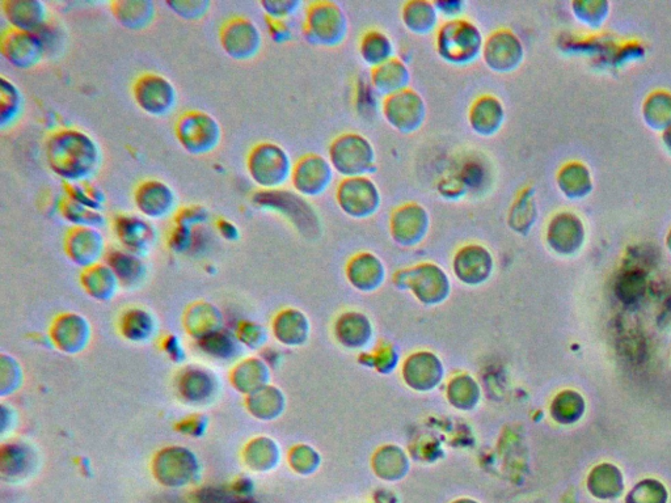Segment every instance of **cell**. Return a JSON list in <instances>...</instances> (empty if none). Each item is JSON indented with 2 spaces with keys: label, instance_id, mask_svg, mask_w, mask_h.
<instances>
[{
  "label": "cell",
  "instance_id": "obj_1",
  "mask_svg": "<svg viewBox=\"0 0 671 503\" xmlns=\"http://www.w3.org/2000/svg\"><path fill=\"white\" fill-rule=\"evenodd\" d=\"M50 171L65 184L87 183L99 173L103 151L96 139L78 128L52 131L45 141Z\"/></svg>",
  "mask_w": 671,
  "mask_h": 503
},
{
  "label": "cell",
  "instance_id": "obj_2",
  "mask_svg": "<svg viewBox=\"0 0 671 503\" xmlns=\"http://www.w3.org/2000/svg\"><path fill=\"white\" fill-rule=\"evenodd\" d=\"M485 37L474 21L467 18L445 20L437 29L434 48L449 65H474L483 53Z\"/></svg>",
  "mask_w": 671,
  "mask_h": 503
},
{
  "label": "cell",
  "instance_id": "obj_3",
  "mask_svg": "<svg viewBox=\"0 0 671 503\" xmlns=\"http://www.w3.org/2000/svg\"><path fill=\"white\" fill-rule=\"evenodd\" d=\"M293 168L294 163L289 152L276 142L256 143L246 158L248 176L261 190L285 187L291 180Z\"/></svg>",
  "mask_w": 671,
  "mask_h": 503
},
{
  "label": "cell",
  "instance_id": "obj_4",
  "mask_svg": "<svg viewBox=\"0 0 671 503\" xmlns=\"http://www.w3.org/2000/svg\"><path fill=\"white\" fill-rule=\"evenodd\" d=\"M349 33V19L344 8L332 0L310 3L303 23V36L308 44L322 48L343 45Z\"/></svg>",
  "mask_w": 671,
  "mask_h": 503
},
{
  "label": "cell",
  "instance_id": "obj_5",
  "mask_svg": "<svg viewBox=\"0 0 671 503\" xmlns=\"http://www.w3.org/2000/svg\"><path fill=\"white\" fill-rule=\"evenodd\" d=\"M329 162L343 179L369 176L377 168V151L364 134L344 133L337 135L328 147Z\"/></svg>",
  "mask_w": 671,
  "mask_h": 503
},
{
  "label": "cell",
  "instance_id": "obj_6",
  "mask_svg": "<svg viewBox=\"0 0 671 503\" xmlns=\"http://www.w3.org/2000/svg\"><path fill=\"white\" fill-rule=\"evenodd\" d=\"M173 131L179 145L193 156L211 154L221 146L223 139L221 122L200 109L181 113Z\"/></svg>",
  "mask_w": 671,
  "mask_h": 503
},
{
  "label": "cell",
  "instance_id": "obj_7",
  "mask_svg": "<svg viewBox=\"0 0 671 503\" xmlns=\"http://www.w3.org/2000/svg\"><path fill=\"white\" fill-rule=\"evenodd\" d=\"M336 204L341 213L356 221H366L381 210V189L370 176L341 179L335 192Z\"/></svg>",
  "mask_w": 671,
  "mask_h": 503
},
{
  "label": "cell",
  "instance_id": "obj_8",
  "mask_svg": "<svg viewBox=\"0 0 671 503\" xmlns=\"http://www.w3.org/2000/svg\"><path fill=\"white\" fill-rule=\"evenodd\" d=\"M135 105L147 116L166 117L176 108L179 92L175 84L159 73H143L132 84Z\"/></svg>",
  "mask_w": 671,
  "mask_h": 503
},
{
  "label": "cell",
  "instance_id": "obj_9",
  "mask_svg": "<svg viewBox=\"0 0 671 503\" xmlns=\"http://www.w3.org/2000/svg\"><path fill=\"white\" fill-rule=\"evenodd\" d=\"M219 44L226 56L235 61H252L264 46L263 32L247 16H232L219 28Z\"/></svg>",
  "mask_w": 671,
  "mask_h": 503
},
{
  "label": "cell",
  "instance_id": "obj_10",
  "mask_svg": "<svg viewBox=\"0 0 671 503\" xmlns=\"http://www.w3.org/2000/svg\"><path fill=\"white\" fill-rule=\"evenodd\" d=\"M382 114L388 126L398 133L413 134L425 125L428 105L420 92L407 88L398 94L384 97Z\"/></svg>",
  "mask_w": 671,
  "mask_h": 503
},
{
  "label": "cell",
  "instance_id": "obj_11",
  "mask_svg": "<svg viewBox=\"0 0 671 503\" xmlns=\"http://www.w3.org/2000/svg\"><path fill=\"white\" fill-rule=\"evenodd\" d=\"M253 202L263 209L284 215L301 231L319 230V215L310 202L298 193L288 190H260L253 197Z\"/></svg>",
  "mask_w": 671,
  "mask_h": 503
},
{
  "label": "cell",
  "instance_id": "obj_12",
  "mask_svg": "<svg viewBox=\"0 0 671 503\" xmlns=\"http://www.w3.org/2000/svg\"><path fill=\"white\" fill-rule=\"evenodd\" d=\"M133 202L138 213L149 221H163L179 211V197L166 181L145 179L133 190Z\"/></svg>",
  "mask_w": 671,
  "mask_h": 503
},
{
  "label": "cell",
  "instance_id": "obj_13",
  "mask_svg": "<svg viewBox=\"0 0 671 503\" xmlns=\"http://www.w3.org/2000/svg\"><path fill=\"white\" fill-rule=\"evenodd\" d=\"M335 169L326 156L306 154L294 163L291 187L299 196L316 198L327 192L335 179Z\"/></svg>",
  "mask_w": 671,
  "mask_h": 503
},
{
  "label": "cell",
  "instance_id": "obj_14",
  "mask_svg": "<svg viewBox=\"0 0 671 503\" xmlns=\"http://www.w3.org/2000/svg\"><path fill=\"white\" fill-rule=\"evenodd\" d=\"M390 234L402 247H416L426 239L432 226L428 209L419 202H405L390 215Z\"/></svg>",
  "mask_w": 671,
  "mask_h": 503
},
{
  "label": "cell",
  "instance_id": "obj_15",
  "mask_svg": "<svg viewBox=\"0 0 671 503\" xmlns=\"http://www.w3.org/2000/svg\"><path fill=\"white\" fill-rule=\"evenodd\" d=\"M481 59L492 73L500 75L513 73L523 61L522 42L510 29H496L485 38Z\"/></svg>",
  "mask_w": 671,
  "mask_h": 503
},
{
  "label": "cell",
  "instance_id": "obj_16",
  "mask_svg": "<svg viewBox=\"0 0 671 503\" xmlns=\"http://www.w3.org/2000/svg\"><path fill=\"white\" fill-rule=\"evenodd\" d=\"M0 52L15 69L31 70L41 65L48 48L40 35L10 28L0 37Z\"/></svg>",
  "mask_w": 671,
  "mask_h": 503
},
{
  "label": "cell",
  "instance_id": "obj_17",
  "mask_svg": "<svg viewBox=\"0 0 671 503\" xmlns=\"http://www.w3.org/2000/svg\"><path fill=\"white\" fill-rule=\"evenodd\" d=\"M63 245L70 260L84 268L96 265L105 252L103 232L95 227H71Z\"/></svg>",
  "mask_w": 671,
  "mask_h": 503
},
{
  "label": "cell",
  "instance_id": "obj_18",
  "mask_svg": "<svg viewBox=\"0 0 671 503\" xmlns=\"http://www.w3.org/2000/svg\"><path fill=\"white\" fill-rule=\"evenodd\" d=\"M113 232L126 252L142 255L149 252L156 240L153 223L142 215L118 214L113 218Z\"/></svg>",
  "mask_w": 671,
  "mask_h": 503
},
{
  "label": "cell",
  "instance_id": "obj_19",
  "mask_svg": "<svg viewBox=\"0 0 671 503\" xmlns=\"http://www.w3.org/2000/svg\"><path fill=\"white\" fill-rule=\"evenodd\" d=\"M468 125L481 138H492L504 128L506 109L496 95L484 94L476 97L467 114Z\"/></svg>",
  "mask_w": 671,
  "mask_h": 503
},
{
  "label": "cell",
  "instance_id": "obj_20",
  "mask_svg": "<svg viewBox=\"0 0 671 503\" xmlns=\"http://www.w3.org/2000/svg\"><path fill=\"white\" fill-rule=\"evenodd\" d=\"M0 8L10 27L16 31L39 35L49 25L48 6L41 0H4Z\"/></svg>",
  "mask_w": 671,
  "mask_h": 503
},
{
  "label": "cell",
  "instance_id": "obj_21",
  "mask_svg": "<svg viewBox=\"0 0 671 503\" xmlns=\"http://www.w3.org/2000/svg\"><path fill=\"white\" fill-rule=\"evenodd\" d=\"M398 282L411 286L424 300H441L449 293L450 282L446 273L434 264H421L405 270L398 276Z\"/></svg>",
  "mask_w": 671,
  "mask_h": 503
},
{
  "label": "cell",
  "instance_id": "obj_22",
  "mask_svg": "<svg viewBox=\"0 0 671 503\" xmlns=\"http://www.w3.org/2000/svg\"><path fill=\"white\" fill-rule=\"evenodd\" d=\"M493 257L481 244L464 245L454 257L455 276L467 285H480L491 277Z\"/></svg>",
  "mask_w": 671,
  "mask_h": 503
},
{
  "label": "cell",
  "instance_id": "obj_23",
  "mask_svg": "<svg viewBox=\"0 0 671 503\" xmlns=\"http://www.w3.org/2000/svg\"><path fill=\"white\" fill-rule=\"evenodd\" d=\"M111 14L121 27L139 32L154 23L158 11L153 0H113Z\"/></svg>",
  "mask_w": 671,
  "mask_h": 503
},
{
  "label": "cell",
  "instance_id": "obj_24",
  "mask_svg": "<svg viewBox=\"0 0 671 503\" xmlns=\"http://www.w3.org/2000/svg\"><path fill=\"white\" fill-rule=\"evenodd\" d=\"M411 83L412 73L407 63L396 57L371 70V84L383 99L411 88Z\"/></svg>",
  "mask_w": 671,
  "mask_h": 503
},
{
  "label": "cell",
  "instance_id": "obj_25",
  "mask_svg": "<svg viewBox=\"0 0 671 503\" xmlns=\"http://www.w3.org/2000/svg\"><path fill=\"white\" fill-rule=\"evenodd\" d=\"M402 23L412 35L429 36L441 25L436 3L429 0H409L402 8Z\"/></svg>",
  "mask_w": 671,
  "mask_h": 503
},
{
  "label": "cell",
  "instance_id": "obj_26",
  "mask_svg": "<svg viewBox=\"0 0 671 503\" xmlns=\"http://www.w3.org/2000/svg\"><path fill=\"white\" fill-rule=\"evenodd\" d=\"M349 281L360 290H374L384 281L383 262L377 256L370 252L358 253L349 261L348 269Z\"/></svg>",
  "mask_w": 671,
  "mask_h": 503
},
{
  "label": "cell",
  "instance_id": "obj_27",
  "mask_svg": "<svg viewBox=\"0 0 671 503\" xmlns=\"http://www.w3.org/2000/svg\"><path fill=\"white\" fill-rule=\"evenodd\" d=\"M358 52L362 61L373 70L395 58V45L386 32L369 29L361 37Z\"/></svg>",
  "mask_w": 671,
  "mask_h": 503
},
{
  "label": "cell",
  "instance_id": "obj_28",
  "mask_svg": "<svg viewBox=\"0 0 671 503\" xmlns=\"http://www.w3.org/2000/svg\"><path fill=\"white\" fill-rule=\"evenodd\" d=\"M24 111V95L18 84L0 76V129L12 128Z\"/></svg>",
  "mask_w": 671,
  "mask_h": 503
},
{
  "label": "cell",
  "instance_id": "obj_29",
  "mask_svg": "<svg viewBox=\"0 0 671 503\" xmlns=\"http://www.w3.org/2000/svg\"><path fill=\"white\" fill-rule=\"evenodd\" d=\"M84 289L92 297L108 299L115 295L118 286V278L111 266L96 264L86 269L82 274Z\"/></svg>",
  "mask_w": 671,
  "mask_h": 503
},
{
  "label": "cell",
  "instance_id": "obj_30",
  "mask_svg": "<svg viewBox=\"0 0 671 503\" xmlns=\"http://www.w3.org/2000/svg\"><path fill=\"white\" fill-rule=\"evenodd\" d=\"M59 213L66 222L73 224V227H103L107 223L103 211L91 209V207L79 204L69 197H63L59 204Z\"/></svg>",
  "mask_w": 671,
  "mask_h": 503
},
{
  "label": "cell",
  "instance_id": "obj_31",
  "mask_svg": "<svg viewBox=\"0 0 671 503\" xmlns=\"http://www.w3.org/2000/svg\"><path fill=\"white\" fill-rule=\"evenodd\" d=\"M109 266L115 272L118 281L126 283H137L145 274V266L137 255L130 252H113L109 256Z\"/></svg>",
  "mask_w": 671,
  "mask_h": 503
},
{
  "label": "cell",
  "instance_id": "obj_32",
  "mask_svg": "<svg viewBox=\"0 0 671 503\" xmlns=\"http://www.w3.org/2000/svg\"><path fill=\"white\" fill-rule=\"evenodd\" d=\"M65 197L97 211H103L105 204H107V196L92 181L65 184Z\"/></svg>",
  "mask_w": 671,
  "mask_h": 503
},
{
  "label": "cell",
  "instance_id": "obj_33",
  "mask_svg": "<svg viewBox=\"0 0 671 503\" xmlns=\"http://www.w3.org/2000/svg\"><path fill=\"white\" fill-rule=\"evenodd\" d=\"M533 200L526 192H522L514 200L508 214V224L514 232L525 231L534 221Z\"/></svg>",
  "mask_w": 671,
  "mask_h": 503
},
{
  "label": "cell",
  "instance_id": "obj_34",
  "mask_svg": "<svg viewBox=\"0 0 671 503\" xmlns=\"http://www.w3.org/2000/svg\"><path fill=\"white\" fill-rule=\"evenodd\" d=\"M166 6L179 18L188 21H200L209 15V0H170Z\"/></svg>",
  "mask_w": 671,
  "mask_h": 503
},
{
  "label": "cell",
  "instance_id": "obj_35",
  "mask_svg": "<svg viewBox=\"0 0 671 503\" xmlns=\"http://www.w3.org/2000/svg\"><path fill=\"white\" fill-rule=\"evenodd\" d=\"M436 189L440 197L449 202L462 201L470 193V190L463 183L461 177L458 176V173H451V175L441 177L437 181Z\"/></svg>",
  "mask_w": 671,
  "mask_h": 503
},
{
  "label": "cell",
  "instance_id": "obj_36",
  "mask_svg": "<svg viewBox=\"0 0 671 503\" xmlns=\"http://www.w3.org/2000/svg\"><path fill=\"white\" fill-rule=\"evenodd\" d=\"M259 4L267 18L274 20H288L303 6L301 0H263Z\"/></svg>",
  "mask_w": 671,
  "mask_h": 503
},
{
  "label": "cell",
  "instance_id": "obj_37",
  "mask_svg": "<svg viewBox=\"0 0 671 503\" xmlns=\"http://www.w3.org/2000/svg\"><path fill=\"white\" fill-rule=\"evenodd\" d=\"M458 176L461 177L463 183L467 185L468 190H475L484 183L485 171L484 167L481 166L479 162L475 160H468L464 163L462 168L459 169Z\"/></svg>",
  "mask_w": 671,
  "mask_h": 503
},
{
  "label": "cell",
  "instance_id": "obj_38",
  "mask_svg": "<svg viewBox=\"0 0 671 503\" xmlns=\"http://www.w3.org/2000/svg\"><path fill=\"white\" fill-rule=\"evenodd\" d=\"M209 218L208 209L202 206L185 207V209L177 211L175 215L176 224L189 228L196 226V224L208 222Z\"/></svg>",
  "mask_w": 671,
  "mask_h": 503
},
{
  "label": "cell",
  "instance_id": "obj_39",
  "mask_svg": "<svg viewBox=\"0 0 671 503\" xmlns=\"http://www.w3.org/2000/svg\"><path fill=\"white\" fill-rule=\"evenodd\" d=\"M267 25L270 37L276 41L277 44H285L293 37V29H291L288 20H274L267 18Z\"/></svg>",
  "mask_w": 671,
  "mask_h": 503
},
{
  "label": "cell",
  "instance_id": "obj_40",
  "mask_svg": "<svg viewBox=\"0 0 671 503\" xmlns=\"http://www.w3.org/2000/svg\"><path fill=\"white\" fill-rule=\"evenodd\" d=\"M436 7L438 14L446 20L463 18V12L466 10V3L462 0H438Z\"/></svg>",
  "mask_w": 671,
  "mask_h": 503
},
{
  "label": "cell",
  "instance_id": "obj_41",
  "mask_svg": "<svg viewBox=\"0 0 671 503\" xmlns=\"http://www.w3.org/2000/svg\"><path fill=\"white\" fill-rule=\"evenodd\" d=\"M217 227L219 234H222L223 238L230 240L239 239V228L230 222L229 219H218Z\"/></svg>",
  "mask_w": 671,
  "mask_h": 503
}]
</instances>
